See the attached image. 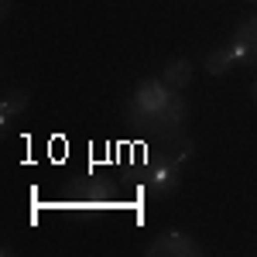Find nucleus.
I'll return each mask as SVG.
<instances>
[{
  "label": "nucleus",
  "mask_w": 257,
  "mask_h": 257,
  "mask_svg": "<svg viewBox=\"0 0 257 257\" xmlns=\"http://www.w3.org/2000/svg\"><path fill=\"white\" fill-rule=\"evenodd\" d=\"M62 206L65 209L96 213V209H120V206H127V199H123V192L106 175H99L96 168H86L79 175H72V182L65 185Z\"/></svg>",
  "instance_id": "f257e3e1"
},
{
  "label": "nucleus",
  "mask_w": 257,
  "mask_h": 257,
  "mask_svg": "<svg viewBox=\"0 0 257 257\" xmlns=\"http://www.w3.org/2000/svg\"><path fill=\"white\" fill-rule=\"evenodd\" d=\"M144 257H202V243L182 230H165L144 247Z\"/></svg>",
  "instance_id": "7ed1b4c3"
},
{
  "label": "nucleus",
  "mask_w": 257,
  "mask_h": 257,
  "mask_svg": "<svg viewBox=\"0 0 257 257\" xmlns=\"http://www.w3.org/2000/svg\"><path fill=\"white\" fill-rule=\"evenodd\" d=\"M178 168H182V165H172V161H155V168L148 172V189H151V192H175Z\"/></svg>",
  "instance_id": "423d86ee"
},
{
  "label": "nucleus",
  "mask_w": 257,
  "mask_h": 257,
  "mask_svg": "<svg viewBox=\"0 0 257 257\" xmlns=\"http://www.w3.org/2000/svg\"><path fill=\"white\" fill-rule=\"evenodd\" d=\"M192 72H196V65H192L189 59H172L165 69H161V79H165V86H168V89L182 93V89L192 82Z\"/></svg>",
  "instance_id": "0eeeda50"
},
{
  "label": "nucleus",
  "mask_w": 257,
  "mask_h": 257,
  "mask_svg": "<svg viewBox=\"0 0 257 257\" xmlns=\"http://www.w3.org/2000/svg\"><path fill=\"white\" fill-rule=\"evenodd\" d=\"M250 99L257 103V76H254V86H250Z\"/></svg>",
  "instance_id": "9d476101"
},
{
  "label": "nucleus",
  "mask_w": 257,
  "mask_h": 257,
  "mask_svg": "<svg viewBox=\"0 0 257 257\" xmlns=\"http://www.w3.org/2000/svg\"><path fill=\"white\" fill-rule=\"evenodd\" d=\"M250 4H254V7H257V0H250Z\"/></svg>",
  "instance_id": "9b49d317"
},
{
  "label": "nucleus",
  "mask_w": 257,
  "mask_h": 257,
  "mask_svg": "<svg viewBox=\"0 0 257 257\" xmlns=\"http://www.w3.org/2000/svg\"><path fill=\"white\" fill-rule=\"evenodd\" d=\"M0 14H4V18L11 14V0H0Z\"/></svg>",
  "instance_id": "1a4fd4ad"
},
{
  "label": "nucleus",
  "mask_w": 257,
  "mask_h": 257,
  "mask_svg": "<svg viewBox=\"0 0 257 257\" xmlns=\"http://www.w3.org/2000/svg\"><path fill=\"white\" fill-rule=\"evenodd\" d=\"M28 106H31V96H28L24 89H11V93H4V99H0V123L18 120Z\"/></svg>",
  "instance_id": "6e6552de"
},
{
  "label": "nucleus",
  "mask_w": 257,
  "mask_h": 257,
  "mask_svg": "<svg viewBox=\"0 0 257 257\" xmlns=\"http://www.w3.org/2000/svg\"><path fill=\"white\" fill-rule=\"evenodd\" d=\"M172 93H175V89H168L161 76H148V79H141L138 86H134L131 99H127V123L138 127V131H151V127L158 123L161 110L168 106Z\"/></svg>",
  "instance_id": "f03ea898"
},
{
  "label": "nucleus",
  "mask_w": 257,
  "mask_h": 257,
  "mask_svg": "<svg viewBox=\"0 0 257 257\" xmlns=\"http://www.w3.org/2000/svg\"><path fill=\"white\" fill-rule=\"evenodd\" d=\"M240 65V55L237 48L226 41V45H219V48H213L209 55H206V62H202V69L209 72V76H226L230 69H237Z\"/></svg>",
  "instance_id": "39448f33"
},
{
  "label": "nucleus",
  "mask_w": 257,
  "mask_h": 257,
  "mask_svg": "<svg viewBox=\"0 0 257 257\" xmlns=\"http://www.w3.org/2000/svg\"><path fill=\"white\" fill-rule=\"evenodd\" d=\"M230 45L237 48L240 65H257V14L240 21L237 31L230 35Z\"/></svg>",
  "instance_id": "20e7f679"
}]
</instances>
